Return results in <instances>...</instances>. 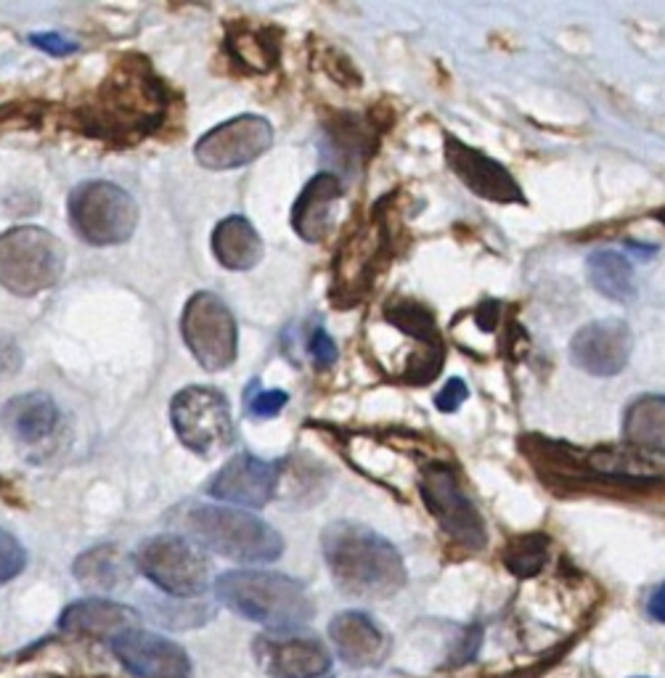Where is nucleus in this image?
Returning <instances> with one entry per match:
<instances>
[{
	"label": "nucleus",
	"mask_w": 665,
	"mask_h": 678,
	"mask_svg": "<svg viewBox=\"0 0 665 678\" xmlns=\"http://www.w3.org/2000/svg\"><path fill=\"white\" fill-rule=\"evenodd\" d=\"M135 567L173 599H196L209 586V562L194 541L175 533L146 538L133 554Z\"/></svg>",
	"instance_id": "6"
},
{
	"label": "nucleus",
	"mask_w": 665,
	"mask_h": 678,
	"mask_svg": "<svg viewBox=\"0 0 665 678\" xmlns=\"http://www.w3.org/2000/svg\"><path fill=\"white\" fill-rule=\"evenodd\" d=\"M278 480H282V466L257 459L253 453H239L213 474L207 493L226 504L260 508L276 496Z\"/></svg>",
	"instance_id": "15"
},
{
	"label": "nucleus",
	"mask_w": 665,
	"mask_h": 678,
	"mask_svg": "<svg viewBox=\"0 0 665 678\" xmlns=\"http://www.w3.org/2000/svg\"><path fill=\"white\" fill-rule=\"evenodd\" d=\"M634 335L621 318H602L575 331L570 342V356L579 369L592 377H615L626 369Z\"/></svg>",
	"instance_id": "14"
},
{
	"label": "nucleus",
	"mask_w": 665,
	"mask_h": 678,
	"mask_svg": "<svg viewBox=\"0 0 665 678\" xmlns=\"http://www.w3.org/2000/svg\"><path fill=\"white\" fill-rule=\"evenodd\" d=\"M287 400L289 396L282 390H260L257 396L249 398V413L257 419H270L287 405Z\"/></svg>",
	"instance_id": "28"
},
{
	"label": "nucleus",
	"mask_w": 665,
	"mask_h": 678,
	"mask_svg": "<svg viewBox=\"0 0 665 678\" xmlns=\"http://www.w3.org/2000/svg\"><path fill=\"white\" fill-rule=\"evenodd\" d=\"M215 594L223 607L260 623L270 634H291L316 615L308 588L270 569H228L215 581Z\"/></svg>",
	"instance_id": "2"
},
{
	"label": "nucleus",
	"mask_w": 665,
	"mask_h": 678,
	"mask_svg": "<svg viewBox=\"0 0 665 678\" xmlns=\"http://www.w3.org/2000/svg\"><path fill=\"white\" fill-rule=\"evenodd\" d=\"M274 144V127L257 114H242L196 141L194 157L207 170H236L249 165Z\"/></svg>",
	"instance_id": "11"
},
{
	"label": "nucleus",
	"mask_w": 665,
	"mask_h": 678,
	"mask_svg": "<svg viewBox=\"0 0 665 678\" xmlns=\"http://www.w3.org/2000/svg\"><path fill=\"white\" fill-rule=\"evenodd\" d=\"M623 440L631 449L665 453V396L636 398L623 413Z\"/></svg>",
	"instance_id": "23"
},
{
	"label": "nucleus",
	"mask_w": 665,
	"mask_h": 678,
	"mask_svg": "<svg viewBox=\"0 0 665 678\" xmlns=\"http://www.w3.org/2000/svg\"><path fill=\"white\" fill-rule=\"evenodd\" d=\"M22 366V350L11 337H0V379L13 377Z\"/></svg>",
	"instance_id": "31"
},
{
	"label": "nucleus",
	"mask_w": 665,
	"mask_h": 678,
	"mask_svg": "<svg viewBox=\"0 0 665 678\" xmlns=\"http://www.w3.org/2000/svg\"><path fill=\"white\" fill-rule=\"evenodd\" d=\"M175 435L188 451L209 456L234 443V422H231L228 400L215 388H186L173 398L170 405Z\"/></svg>",
	"instance_id": "9"
},
{
	"label": "nucleus",
	"mask_w": 665,
	"mask_h": 678,
	"mask_svg": "<svg viewBox=\"0 0 665 678\" xmlns=\"http://www.w3.org/2000/svg\"><path fill=\"white\" fill-rule=\"evenodd\" d=\"M257 666L274 678H324L331 670V655L314 636L263 634L255 639Z\"/></svg>",
	"instance_id": "13"
},
{
	"label": "nucleus",
	"mask_w": 665,
	"mask_h": 678,
	"mask_svg": "<svg viewBox=\"0 0 665 678\" xmlns=\"http://www.w3.org/2000/svg\"><path fill=\"white\" fill-rule=\"evenodd\" d=\"M72 573L74 578L80 581V586L93 594L117 592V588H125L127 581H131L127 559L122 557L120 548L106 544L88 548L85 554H80V557L74 559Z\"/></svg>",
	"instance_id": "22"
},
{
	"label": "nucleus",
	"mask_w": 665,
	"mask_h": 678,
	"mask_svg": "<svg viewBox=\"0 0 665 678\" xmlns=\"http://www.w3.org/2000/svg\"><path fill=\"white\" fill-rule=\"evenodd\" d=\"M586 276L600 295L615 302H631L636 297V276L634 266L626 255L615 249H600L586 260Z\"/></svg>",
	"instance_id": "24"
},
{
	"label": "nucleus",
	"mask_w": 665,
	"mask_h": 678,
	"mask_svg": "<svg viewBox=\"0 0 665 678\" xmlns=\"http://www.w3.org/2000/svg\"><path fill=\"white\" fill-rule=\"evenodd\" d=\"M321 552L342 594L388 599L406 586V565L385 535L358 522H335L321 533Z\"/></svg>",
	"instance_id": "1"
},
{
	"label": "nucleus",
	"mask_w": 665,
	"mask_h": 678,
	"mask_svg": "<svg viewBox=\"0 0 665 678\" xmlns=\"http://www.w3.org/2000/svg\"><path fill=\"white\" fill-rule=\"evenodd\" d=\"M305 348H308V356L314 358L318 366H331L337 361V345L335 339L329 337V331L321 327V323H316L314 331L308 335V342H305Z\"/></svg>",
	"instance_id": "27"
},
{
	"label": "nucleus",
	"mask_w": 665,
	"mask_h": 678,
	"mask_svg": "<svg viewBox=\"0 0 665 678\" xmlns=\"http://www.w3.org/2000/svg\"><path fill=\"white\" fill-rule=\"evenodd\" d=\"M30 43L40 51L51 53V56H66V53L78 51V43L59 35V32H35V35H30Z\"/></svg>",
	"instance_id": "29"
},
{
	"label": "nucleus",
	"mask_w": 665,
	"mask_h": 678,
	"mask_svg": "<svg viewBox=\"0 0 665 678\" xmlns=\"http://www.w3.org/2000/svg\"><path fill=\"white\" fill-rule=\"evenodd\" d=\"M64 274V247L38 226H19L0 234V287L19 297L51 289Z\"/></svg>",
	"instance_id": "5"
},
{
	"label": "nucleus",
	"mask_w": 665,
	"mask_h": 678,
	"mask_svg": "<svg viewBox=\"0 0 665 678\" xmlns=\"http://www.w3.org/2000/svg\"><path fill=\"white\" fill-rule=\"evenodd\" d=\"M181 335L202 369L223 371L236 361V350H239L236 321L228 305L213 291H196L186 302Z\"/></svg>",
	"instance_id": "8"
},
{
	"label": "nucleus",
	"mask_w": 665,
	"mask_h": 678,
	"mask_svg": "<svg viewBox=\"0 0 665 678\" xmlns=\"http://www.w3.org/2000/svg\"><path fill=\"white\" fill-rule=\"evenodd\" d=\"M419 493H422L424 506L430 508V514L453 544L470 548V552H480L485 546V522L451 466H424L422 477H419Z\"/></svg>",
	"instance_id": "10"
},
{
	"label": "nucleus",
	"mask_w": 665,
	"mask_h": 678,
	"mask_svg": "<svg viewBox=\"0 0 665 678\" xmlns=\"http://www.w3.org/2000/svg\"><path fill=\"white\" fill-rule=\"evenodd\" d=\"M661 220H663V223H665V209H663V213H661Z\"/></svg>",
	"instance_id": "33"
},
{
	"label": "nucleus",
	"mask_w": 665,
	"mask_h": 678,
	"mask_svg": "<svg viewBox=\"0 0 665 678\" xmlns=\"http://www.w3.org/2000/svg\"><path fill=\"white\" fill-rule=\"evenodd\" d=\"M181 525L196 546L234 562H274L284 552L282 535L244 508L192 504L181 514Z\"/></svg>",
	"instance_id": "3"
},
{
	"label": "nucleus",
	"mask_w": 665,
	"mask_h": 678,
	"mask_svg": "<svg viewBox=\"0 0 665 678\" xmlns=\"http://www.w3.org/2000/svg\"><path fill=\"white\" fill-rule=\"evenodd\" d=\"M342 199V183L335 173H318L310 178L291 207V228L305 242H324L335 226V209Z\"/></svg>",
	"instance_id": "20"
},
{
	"label": "nucleus",
	"mask_w": 665,
	"mask_h": 678,
	"mask_svg": "<svg viewBox=\"0 0 665 678\" xmlns=\"http://www.w3.org/2000/svg\"><path fill=\"white\" fill-rule=\"evenodd\" d=\"M446 157L459 181L464 183L470 192L483 196L488 202H501V205H512L522 202L520 183L512 178V173L497 160H491L480 148L461 144L457 138L446 141Z\"/></svg>",
	"instance_id": "16"
},
{
	"label": "nucleus",
	"mask_w": 665,
	"mask_h": 678,
	"mask_svg": "<svg viewBox=\"0 0 665 678\" xmlns=\"http://www.w3.org/2000/svg\"><path fill=\"white\" fill-rule=\"evenodd\" d=\"M215 257L228 270H253L263 260V239L242 215L221 220L213 234Z\"/></svg>",
	"instance_id": "21"
},
{
	"label": "nucleus",
	"mask_w": 665,
	"mask_h": 678,
	"mask_svg": "<svg viewBox=\"0 0 665 678\" xmlns=\"http://www.w3.org/2000/svg\"><path fill=\"white\" fill-rule=\"evenodd\" d=\"M165 112L162 85L146 64L131 59L112 72L93 104V120L112 133H133L154 127Z\"/></svg>",
	"instance_id": "4"
},
{
	"label": "nucleus",
	"mask_w": 665,
	"mask_h": 678,
	"mask_svg": "<svg viewBox=\"0 0 665 678\" xmlns=\"http://www.w3.org/2000/svg\"><path fill=\"white\" fill-rule=\"evenodd\" d=\"M70 223L78 236L93 247H112L133 236L139 226V207L125 188L110 181H85L66 202Z\"/></svg>",
	"instance_id": "7"
},
{
	"label": "nucleus",
	"mask_w": 665,
	"mask_h": 678,
	"mask_svg": "<svg viewBox=\"0 0 665 678\" xmlns=\"http://www.w3.org/2000/svg\"><path fill=\"white\" fill-rule=\"evenodd\" d=\"M27 565V552L24 546L19 544L17 535H11L9 531L0 527V586L17 578Z\"/></svg>",
	"instance_id": "26"
},
{
	"label": "nucleus",
	"mask_w": 665,
	"mask_h": 678,
	"mask_svg": "<svg viewBox=\"0 0 665 678\" xmlns=\"http://www.w3.org/2000/svg\"><path fill=\"white\" fill-rule=\"evenodd\" d=\"M647 613H649V618H653L655 623H661V626H665V581L655 588L653 594H649Z\"/></svg>",
	"instance_id": "32"
},
{
	"label": "nucleus",
	"mask_w": 665,
	"mask_h": 678,
	"mask_svg": "<svg viewBox=\"0 0 665 678\" xmlns=\"http://www.w3.org/2000/svg\"><path fill=\"white\" fill-rule=\"evenodd\" d=\"M141 623V615L133 607L120 605V602L101 599V596H91V599L72 602L70 607L61 613L59 628L64 634L83 636V639H104L114 641L120 639L127 630H135Z\"/></svg>",
	"instance_id": "18"
},
{
	"label": "nucleus",
	"mask_w": 665,
	"mask_h": 678,
	"mask_svg": "<svg viewBox=\"0 0 665 678\" xmlns=\"http://www.w3.org/2000/svg\"><path fill=\"white\" fill-rule=\"evenodd\" d=\"M329 639L339 660L350 668H377L390 655V639L375 618L358 609L339 613L329 623Z\"/></svg>",
	"instance_id": "17"
},
{
	"label": "nucleus",
	"mask_w": 665,
	"mask_h": 678,
	"mask_svg": "<svg viewBox=\"0 0 665 678\" xmlns=\"http://www.w3.org/2000/svg\"><path fill=\"white\" fill-rule=\"evenodd\" d=\"M0 419H3L6 432H11L13 440L24 449H45L53 443L61 427L59 405L43 392L9 400L0 411Z\"/></svg>",
	"instance_id": "19"
},
{
	"label": "nucleus",
	"mask_w": 665,
	"mask_h": 678,
	"mask_svg": "<svg viewBox=\"0 0 665 678\" xmlns=\"http://www.w3.org/2000/svg\"><path fill=\"white\" fill-rule=\"evenodd\" d=\"M549 559V538L544 533L520 535L504 552V565L518 578H533L544 569Z\"/></svg>",
	"instance_id": "25"
},
{
	"label": "nucleus",
	"mask_w": 665,
	"mask_h": 678,
	"mask_svg": "<svg viewBox=\"0 0 665 678\" xmlns=\"http://www.w3.org/2000/svg\"><path fill=\"white\" fill-rule=\"evenodd\" d=\"M112 653L135 678H192V660L181 644L152 630L135 628L114 639Z\"/></svg>",
	"instance_id": "12"
},
{
	"label": "nucleus",
	"mask_w": 665,
	"mask_h": 678,
	"mask_svg": "<svg viewBox=\"0 0 665 678\" xmlns=\"http://www.w3.org/2000/svg\"><path fill=\"white\" fill-rule=\"evenodd\" d=\"M467 398H470V390H467V384L461 382V379H451V382H446V388L438 392L436 405H438V411L453 413V411L461 409V403H464Z\"/></svg>",
	"instance_id": "30"
}]
</instances>
